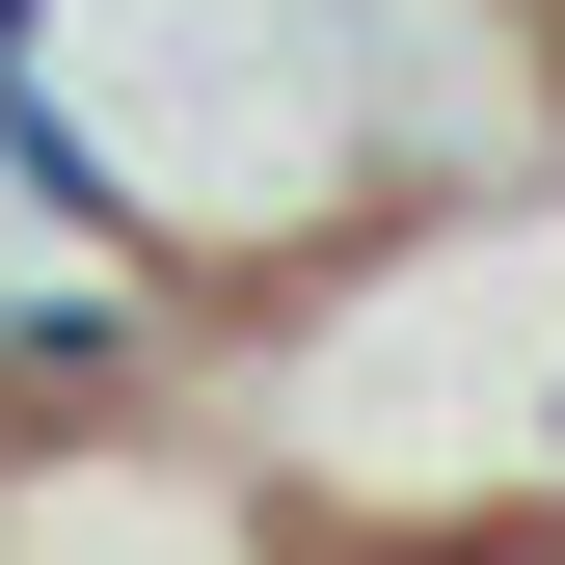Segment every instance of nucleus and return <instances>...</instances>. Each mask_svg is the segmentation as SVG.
<instances>
[{"instance_id":"nucleus-1","label":"nucleus","mask_w":565,"mask_h":565,"mask_svg":"<svg viewBox=\"0 0 565 565\" xmlns=\"http://www.w3.org/2000/svg\"><path fill=\"white\" fill-rule=\"evenodd\" d=\"M0 565H269V484H216L189 431H108V404H28L0 431Z\"/></svg>"},{"instance_id":"nucleus-2","label":"nucleus","mask_w":565,"mask_h":565,"mask_svg":"<svg viewBox=\"0 0 565 565\" xmlns=\"http://www.w3.org/2000/svg\"><path fill=\"white\" fill-rule=\"evenodd\" d=\"M350 565H539V539H350Z\"/></svg>"}]
</instances>
